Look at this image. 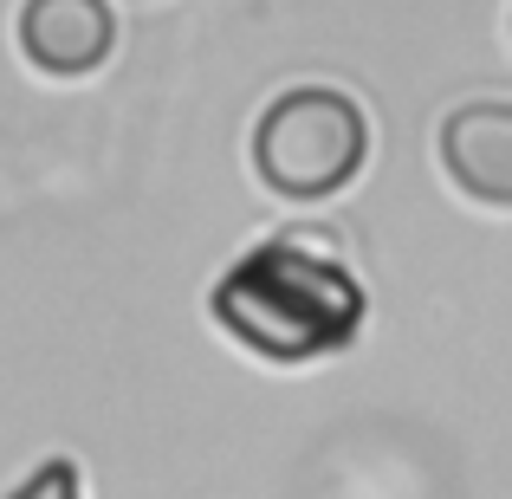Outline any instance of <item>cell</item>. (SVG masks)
Instances as JSON below:
<instances>
[{
	"label": "cell",
	"mask_w": 512,
	"mask_h": 499,
	"mask_svg": "<svg viewBox=\"0 0 512 499\" xmlns=\"http://www.w3.org/2000/svg\"><path fill=\"white\" fill-rule=\"evenodd\" d=\"M117 20L104 0H26L20 7V52L46 78H85L111 59Z\"/></svg>",
	"instance_id": "3957f363"
},
{
	"label": "cell",
	"mask_w": 512,
	"mask_h": 499,
	"mask_svg": "<svg viewBox=\"0 0 512 499\" xmlns=\"http://www.w3.org/2000/svg\"><path fill=\"white\" fill-rule=\"evenodd\" d=\"M7 499H85V487H78V467L72 461H39L33 480H20Z\"/></svg>",
	"instance_id": "5b68a950"
},
{
	"label": "cell",
	"mask_w": 512,
	"mask_h": 499,
	"mask_svg": "<svg viewBox=\"0 0 512 499\" xmlns=\"http://www.w3.org/2000/svg\"><path fill=\"white\" fill-rule=\"evenodd\" d=\"M441 163L461 195L487 201V208H512V104H461L441 124Z\"/></svg>",
	"instance_id": "277c9868"
},
{
	"label": "cell",
	"mask_w": 512,
	"mask_h": 499,
	"mask_svg": "<svg viewBox=\"0 0 512 499\" xmlns=\"http://www.w3.org/2000/svg\"><path fill=\"white\" fill-rule=\"evenodd\" d=\"M370 156V117L357 98L331 85H299L266 104L253 130V169L286 201H325L338 195Z\"/></svg>",
	"instance_id": "7a4b0ae2"
},
{
	"label": "cell",
	"mask_w": 512,
	"mask_h": 499,
	"mask_svg": "<svg viewBox=\"0 0 512 499\" xmlns=\"http://www.w3.org/2000/svg\"><path fill=\"white\" fill-rule=\"evenodd\" d=\"M208 305H214V325L266 363L331 357L363 331V312H370L357 273L325 240H305V234H279L266 247L240 253L221 273Z\"/></svg>",
	"instance_id": "6da1fadb"
}]
</instances>
